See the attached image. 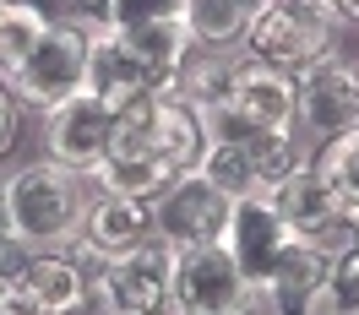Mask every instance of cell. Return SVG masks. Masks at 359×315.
<instances>
[{"instance_id":"cell-14","label":"cell","mask_w":359,"mask_h":315,"mask_svg":"<svg viewBox=\"0 0 359 315\" xmlns=\"http://www.w3.org/2000/svg\"><path fill=\"white\" fill-rule=\"evenodd\" d=\"M17 283L39 299V310H44V315H82V310H98V304H93L88 277L71 267L60 250H33V261L22 267V277H17Z\"/></svg>"},{"instance_id":"cell-22","label":"cell","mask_w":359,"mask_h":315,"mask_svg":"<svg viewBox=\"0 0 359 315\" xmlns=\"http://www.w3.org/2000/svg\"><path fill=\"white\" fill-rule=\"evenodd\" d=\"M327 267H332L327 255H316L311 245L289 239V250L278 255V267H272V277H267L272 288H278V299H283V315H289L294 304L305 299V293H316L321 283H327Z\"/></svg>"},{"instance_id":"cell-27","label":"cell","mask_w":359,"mask_h":315,"mask_svg":"<svg viewBox=\"0 0 359 315\" xmlns=\"http://www.w3.org/2000/svg\"><path fill=\"white\" fill-rule=\"evenodd\" d=\"M6 288H11V277H0V299H6Z\"/></svg>"},{"instance_id":"cell-20","label":"cell","mask_w":359,"mask_h":315,"mask_svg":"<svg viewBox=\"0 0 359 315\" xmlns=\"http://www.w3.org/2000/svg\"><path fill=\"white\" fill-rule=\"evenodd\" d=\"M196 174H202L212 190H224L229 202H245V196H267V185L262 174L250 169V158L240 141H207L202 163H196Z\"/></svg>"},{"instance_id":"cell-5","label":"cell","mask_w":359,"mask_h":315,"mask_svg":"<svg viewBox=\"0 0 359 315\" xmlns=\"http://www.w3.org/2000/svg\"><path fill=\"white\" fill-rule=\"evenodd\" d=\"M294 109H299V131L311 141H327V136L359 125V55H343L337 44L316 55L294 76Z\"/></svg>"},{"instance_id":"cell-6","label":"cell","mask_w":359,"mask_h":315,"mask_svg":"<svg viewBox=\"0 0 359 315\" xmlns=\"http://www.w3.org/2000/svg\"><path fill=\"white\" fill-rule=\"evenodd\" d=\"M175 255L180 250L169 239H142L126 255H109V272L93 293L98 310L120 315H169V293H175Z\"/></svg>"},{"instance_id":"cell-28","label":"cell","mask_w":359,"mask_h":315,"mask_svg":"<svg viewBox=\"0 0 359 315\" xmlns=\"http://www.w3.org/2000/svg\"><path fill=\"white\" fill-rule=\"evenodd\" d=\"M98 315H120V310H98Z\"/></svg>"},{"instance_id":"cell-16","label":"cell","mask_w":359,"mask_h":315,"mask_svg":"<svg viewBox=\"0 0 359 315\" xmlns=\"http://www.w3.org/2000/svg\"><path fill=\"white\" fill-rule=\"evenodd\" d=\"M153 153L180 169V174H191L207 153V136H202V120L191 104H180V98H158V125H153Z\"/></svg>"},{"instance_id":"cell-4","label":"cell","mask_w":359,"mask_h":315,"mask_svg":"<svg viewBox=\"0 0 359 315\" xmlns=\"http://www.w3.org/2000/svg\"><path fill=\"white\" fill-rule=\"evenodd\" d=\"M332 44H337V33L321 27L299 0H250V22H245V38H240V55H256V60L299 76L316 55H327Z\"/></svg>"},{"instance_id":"cell-15","label":"cell","mask_w":359,"mask_h":315,"mask_svg":"<svg viewBox=\"0 0 359 315\" xmlns=\"http://www.w3.org/2000/svg\"><path fill=\"white\" fill-rule=\"evenodd\" d=\"M272 212L289 223V234H305V228H316L327 212H337V196L321 185V174H316V163H299L289 180H278L267 190Z\"/></svg>"},{"instance_id":"cell-11","label":"cell","mask_w":359,"mask_h":315,"mask_svg":"<svg viewBox=\"0 0 359 315\" xmlns=\"http://www.w3.org/2000/svg\"><path fill=\"white\" fill-rule=\"evenodd\" d=\"M289 223L272 212L267 196H245V202H234L229 212V228H224V250L234 255V267L245 272L250 283H267L272 267H278V255L289 250Z\"/></svg>"},{"instance_id":"cell-8","label":"cell","mask_w":359,"mask_h":315,"mask_svg":"<svg viewBox=\"0 0 359 315\" xmlns=\"http://www.w3.org/2000/svg\"><path fill=\"white\" fill-rule=\"evenodd\" d=\"M229 212H234V202H229L224 190H212V185L191 169V174H180V180L153 202V234L169 239L175 250L212 245V239H224Z\"/></svg>"},{"instance_id":"cell-12","label":"cell","mask_w":359,"mask_h":315,"mask_svg":"<svg viewBox=\"0 0 359 315\" xmlns=\"http://www.w3.org/2000/svg\"><path fill=\"white\" fill-rule=\"evenodd\" d=\"M229 104L262 131H299V109H294V76L267 66L256 55H234V76H229Z\"/></svg>"},{"instance_id":"cell-19","label":"cell","mask_w":359,"mask_h":315,"mask_svg":"<svg viewBox=\"0 0 359 315\" xmlns=\"http://www.w3.org/2000/svg\"><path fill=\"white\" fill-rule=\"evenodd\" d=\"M49 22H55V17H49L39 0H0V76H11V71L39 49Z\"/></svg>"},{"instance_id":"cell-24","label":"cell","mask_w":359,"mask_h":315,"mask_svg":"<svg viewBox=\"0 0 359 315\" xmlns=\"http://www.w3.org/2000/svg\"><path fill=\"white\" fill-rule=\"evenodd\" d=\"M305 11H311L321 27H332V33H343V27H359V0H299Z\"/></svg>"},{"instance_id":"cell-13","label":"cell","mask_w":359,"mask_h":315,"mask_svg":"<svg viewBox=\"0 0 359 315\" xmlns=\"http://www.w3.org/2000/svg\"><path fill=\"white\" fill-rule=\"evenodd\" d=\"M88 245H98L104 255H126L142 239H153V202H131V196H93L76 228Z\"/></svg>"},{"instance_id":"cell-1","label":"cell","mask_w":359,"mask_h":315,"mask_svg":"<svg viewBox=\"0 0 359 315\" xmlns=\"http://www.w3.org/2000/svg\"><path fill=\"white\" fill-rule=\"evenodd\" d=\"M0 196H6V228L27 250H60L82 228V212L93 202L88 174H76L66 163H49V158L17 163L0 180Z\"/></svg>"},{"instance_id":"cell-25","label":"cell","mask_w":359,"mask_h":315,"mask_svg":"<svg viewBox=\"0 0 359 315\" xmlns=\"http://www.w3.org/2000/svg\"><path fill=\"white\" fill-rule=\"evenodd\" d=\"M17 120H22V109H17V98H11L6 76H0V158L11 153V141H17Z\"/></svg>"},{"instance_id":"cell-2","label":"cell","mask_w":359,"mask_h":315,"mask_svg":"<svg viewBox=\"0 0 359 315\" xmlns=\"http://www.w3.org/2000/svg\"><path fill=\"white\" fill-rule=\"evenodd\" d=\"M6 88L17 98V109H33V114H55L60 104H71L88 88V22L55 17L49 33L39 38V49L6 76Z\"/></svg>"},{"instance_id":"cell-3","label":"cell","mask_w":359,"mask_h":315,"mask_svg":"<svg viewBox=\"0 0 359 315\" xmlns=\"http://www.w3.org/2000/svg\"><path fill=\"white\" fill-rule=\"evenodd\" d=\"M131 55L158 76V98L175 92V71L191 55V33H185V0H104V17Z\"/></svg>"},{"instance_id":"cell-7","label":"cell","mask_w":359,"mask_h":315,"mask_svg":"<svg viewBox=\"0 0 359 315\" xmlns=\"http://www.w3.org/2000/svg\"><path fill=\"white\" fill-rule=\"evenodd\" d=\"M245 288H250V277L234 267L224 239L191 245L175 255L169 315H245Z\"/></svg>"},{"instance_id":"cell-17","label":"cell","mask_w":359,"mask_h":315,"mask_svg":"<svg viewBox=\"0 0 359 315\" xmlns=\"http://www.w3.org/2000/svg\"><path fill=\"white\" fill-rule=\"evenodd\" d=\"M250 0H185V33L196 49H240Z\"/></svg>"},{"instance_id":"cell-10","label":"cell","mask_w":359,"mask_h":315,"mask_svg":"<svg viewBox=\"0 0 359 315\" xmlns=\"http://www.w3.org/2000/svg\"><path fill=\"white\" fill-rule=\"evenodd\" d=\"M109 131H114V114L98 98L76 92L71 104L44 114V158L49 163H66L76 174H93L104 163V153H109Z\"/></svg>"},{"instance_id":"cell-23","label":"cell","mask_w":359,"mask_h":315,"mask_svg":"<svg viewBox=\"0 0 359 315\" xmlns=\"http://www.w3.org/2000/svg\"><path fill=\"white\" fill-rule=\"evenodd\" d=\"M321 293H327L332 315H359V250H354V255H337L332 267H327Z\"/></svg>"},{"instance_id":"cell-18","label":"cell","mask_w":359,"mask_h":315,"mask_svg":"<svg viewBox=\"0 0 359 315\" xmlns=\"http://www.w3.org/2000/svg\"><path fill=\"white\" fill-rule=\"evenodd\" d=\"M311 163H316V174H321V185L337 196V206L359 212V125L327 136V141H316Z\"/></svg>"},{"instance_id":"cell-21","label":"cell","mask_w":359,"mask_h":315,"mask_svg":"<svg viewBox=\"0 0 359 315\" xmlns=\"http://www.w3.org/2000/svg\"><path fill=\"white\" fill-rule=\"evenodd\" d=\"M240 147H245L250 169L262 174V185H267V190H272L278 180H289L299 163H311V147L299 141V131H262V125H256Z\"/></svg>"},{"instance_id":"cell-9","label":"cell","mask_w":359,"mask_h":315,"mask_svg":"<svg viewBox=\"0 0 359 315\" xmlns=\"http://www.w3.org/2000/svg\"><path fill=\"white\" fill-rule=\"evenodd\" d=\"M88 98H98L109 114H120L136 98H158V76L131 55V44L109 22H88Z\"/></svg>"},{"instance_id":"cell-26","label":"cell","mask_w":359,"mask_h":315,"mask_svg":"<svg viewBox=\"0 0 359 315\" xmlns=\"http://www.w3.org/2000/svg\"><path fill=\"white\" fill-rule=\"evenodd\" d=\"M0 234H6V196H0Z\"/></svg>"}]
</instances>
